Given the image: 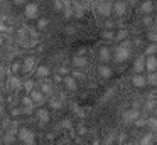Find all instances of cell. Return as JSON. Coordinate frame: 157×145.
I'll use <instances>...</instances> for the list:
<instances>
[{
    "instance_id": "obj_1",
    "label": "cell",
    "mask_w": 157,
    "mask_h": 145,
    "mask_svg": "<svg viewBox=\"0 0 157 145\" xmlns=\"http://www.w3.org/2000/svg\"><path fill=\"white\" fill-rule=\"evenodd\" d=\"M130 47H132V42L128 39L122 40L118 46L113 49V61L115 63H123L130 57Z\"/></svg>"
},
{
    "instance_id": "obj_2",
    "label": "cell",
    "mask_w": 157,
    "mask_h": 145,
    "mask_svg": "<svg viewBox=\"0 0 157 145\" xmlns=\"http://www.w3.org/2000/svg\"><path fill=\"white\" fill-rule=\"evenodd\" d=\"M24 15L27 17V19H37L39 15V7L36 2H27L24 5Z\"/></svg>"
},
{
    "instance_id": "obj_3",
    "label": "cell",
    "mask_w": 157,
    "mask_h": 145,
    "mask_svg": "<svg viewBox=\"0 0 157 145\" xmlns=\"http://www.w3.org/2000/svg\"><path fill=\"white\" fill-rule=\"evenodd\" d=\"M112 10H113V13H115V15H118V17L125 15V12H127V2H123V0H117V2L112 5Z\"/></svg>"
},
{
    "instance_id": "obj_4",
    "label": "cell",
    "mask_w": 157,
    "mask_h": 145,
    "mask_svg": "<svg viewBox=\"0 0 157 145\" xmlns=\"http://www.w3.org/2000/svg\"><path fill=\"white\" fill-rule=\"evenodd\" d=\"M96 12H98L100 15H103V17L112 15V3L110 2H100L98 5H96Z\"/></svg>"
},
{
    "instance_id": "obj_5",
    "label": "cell",
    "mask_w": 157,
    "mask_h": 145,
    "mask_svg": "<svg viewBox=\"0 0 157 145\" xmlns=\"http://www.w3.org/2000/svg\"><path fill=\"white\" fill-rule=\"evenodd\" d=\"M98 59L101 61L103 64L108 63V61L112 59V49H110V47H106V46H101L98 49Z\"/></svg>"
},
{
    "instance_id": "obj_6",
    "label": "cell",
    "mask_w": 157,
    "mask_h": 145,
    "mask_svg": "<svg viewBox=\"0 0 157 145\" xmlns=\"http://www.w3.org/2000/svg\"><path fill=\"white\" fill-rule=\"evenodd\" d=\"M139 116H140L139 110H135V108H132V110H127L125 113H123L122 120L125 121V123H133V121H135Z\"/></svg>"
},
{
    "instance_id": "obj_7",
    "label": "cell",
    "mask_w": 157,
    "mask_h": 145,
    "mask_svg": "<svg viewBox=\"0 0 157 145\" xmlns=\"http://www.w3.org/2000/svg\"><path fill=\"white\" fill-rule=\"evenodd\" d=\"M36 57H32V56H27L24 59V63H22V69L25 71V73H34L36 71Z\"/></svg>"
},
{
    "instance_id": "obj_8",
    "label": "cell",
    "mask_w": 157,
    "mask_h": 145,
    "mask_svg": "<svg viewBox=\"0 0 157 145\" xmlns=\"http://www.w3.org/2000/svg\"><path fill=\"white\" fill-rule=\"evenodd\" d=\"M145 71L147 73H155L157 71V57L155 56H145Z\"/></svg>"
},
{
    "instance_id": "obj_9",
    "label": "cell",
    "mask_w": 157,
    "mask_h": 145,
    "mask_svg": "<svg viewBox=\"0 0 157 145\" xmlns=\"http://www.w3.org/2000/svg\"><path fill=\"white\" fill-rule=\"evenodd\" d=\"M29 96H31V100H32V103H34V105H42L46 101V96L39 90H32L31 93H29Z\"/></svg>"
},
{
    "instance_id": "obj_10",
    "label": "cell",
    "mask_w": 157,
    "mask_h": 145,
    "mask_svg": "<svg viewBox=\"0 0 157 145\" xmlns=\"http://www.w3.org/2000/svg\"><path fill=\"white\" fill-rule=\"evenodd\" d=\"M133 71L139 73V74H142L144 71H145V56H140L133 61Z\"/></svg>"
},
{
    "instance_id": "obj_11",
    "label": "cell",
    "mask_w": 157,
    "mask_h": 145,
    "mask_svg": "<svg viewBox=\"0 0 157 145\" xmlns=\"http://www.w3.org/2000/svg\"><path fill=\"white\" fill-rule=\"evenodd\" d=\"M36 116L39 118V121H41V123H48L49 118H51V115H49V110H48V108H37V111H36Z\"/></svg>"
},
{
    "instance_id": "obj_12",
    "label": "cell",
    "mask_w": 157,
    "mask_h": 145,
    "mask_svg": "<svg viewBox=\"0 0 157 145\" xmlns=\"http://www.w3.org/2000/svg\"><path fill=\"white\" fill-rule=\"evenodd\" d=\"M132 84H133L135 88H145V86H147L145 76H144V74L135 73V74H133V78H132Z\"/></svg>"
},
{
    "instance_id": "obj_13",
    "label": "cell",
    "mask_w": 157,
    "mask_h": 145,
    "mask_svg": "<svg viewBox=\"0 0 157 145\" xmlns=\"http://www.w3.org/2000/svg\"><path fill=\"white\" fill-rule=\"evenodd\" d=\"M140 12H142L144 15H152V12H154V3L150 2V0L142 2V5H140Z\"/></svg>"
},
{
    "instance_id": "obj_14",
    "label": "cell",
    "mask_w": 157,
    "mask_h": 145,
    "mask_svg": "<svg viewBox=\"0 0 157 145\" xmlns=\"http://www.w3.org/2000/svg\"><path fill=\"white\" fill-rule=\"evenodd\" d=\"M64 86H66V90H69V91H76L78 90V83H76V79L75 78H71V76H64Z\"/></svg>"
},
{
    "instance_id": "obj_15",
    "label": "cell",
    "mask_w": 157,
    "mask_h": 145,
    "mask_svg": "<svg viewBox=\"0 0 157 145\" xmlns=\"http://www.w3.org/2000/svg\"><path fill=\"white\" fill-rule=\"evenodd\" d=\"M86 64H88V61H86L83 56L73 57V67H76V69H83V67H86Z\"/></svg>"
},
{
    "instance_id": "obj_16",
    "label": "cell",
    "mask_w": 157,
    "mask_h": 145,
    "mask_svg": "<svg viewBox=\"0 0 157 145\" xmlns=\"http://www.w3.org/2000/svg\"><path fill=\"white\" fill-rule=\"evenodd\" d=\"M98 73H100V76L101 78H112V67L110 66H106V64H100L98 66Z\"/></svg>"
},
{
    "instance_id": "obj_17",
    "label": "cell",
    "mask_w": 157,
    "mask_h": 145,
    "mask_svg": "<svg viewBox=\"0 0 157 145\" xmlns=\"http://www.w3.org/2000/svg\"><path fill=\"white\" fill-rule=\"evenodd\" d=\"M36 74H37L39 78H48L49 74H51V69H49L48 66H42L41 64V66L36 67Z\"/></svg>"
},
{
    "instance_id": "obj_18",
    "label": "cell",
    "mask_w": 157,
    "mask_h": 145,
    "mask_svg": "<svg viewBox=\"0 0 157 145\" xmlns=\"http://www.w3.org/2000/svg\"><path fill=\"white\" fill-rule=\"evenodd\" d=\"M145 83H147V86H157V71L155 73H147Z\"/></svg>"
},
{
    "instance_id": "obj_19",
    "label": "cell",
    "mask_w": 157,
    "mask_h": 145,
    "mask_svg": "<svg viewBox=\"0 0 157 145\" xmlns=\"http://www.w3.org/2000/svg\"><path fill=\"white\" fill-rule=\"evenodd\" d=\"M145 127L149 128V130L152 132V133H157V116H154V118H147Z\"/></svg>"
},
{
    "instance_id": "obj_20",
    "label": "cell",
    "mask_w": 157,
    "mask_h": 145,
    "mask_svg": "<svg viewBox=\"0 0 157 145\" xmlns=\"http://www.w3.org/2000/svg\"><path fill=\"white\" fill-rule=\"evenodd\" d=\"M15 138H17V135H15V132H14V130L7 132V133L4 135V142H5V145H12V143L15 142Z\"/></svg>"
},
{
    "instance_id": "obj_21",
    "label": "cell",
    "mask_w": 157,
    "mask_h": 145,
    "mask_svg": "<svg viewBox=\"0 0 157 145\" xmlns=\"http://www.w3.org/2000/svg\"><path fill=\"white\" fill-rule=\"evenodd\" d=\"M140 145H154V133L152 132L145 133L142 138H140Z\"/></svg>"
},
{
    "instance_id": "obj_22",
    "label": "cell",
    "mask_w": 157,
    "mask_h": 145,
    "mask_svg": "<svg viewBox=\"0 0 157 145\" xmlns=\"http://www.w3.org/2000/svg\"><path fill=\"white\" fill-rule=\"evenodd\" d=\"M39 91H41L44 96H52V86L49 83H42L41 88H39Z\"/></svg>"
},
{
    "instance_id": "obj_23",
    "label": "cell",
    "mask_w": 157,
    "mask_h": 145,
    "mask_svg": "<svg viewBox=\"0 0 157 145\" xmlns=\"http://www.w3.org/2000/svg\"><path fill=\"white\" fill-rule=\"evenodd\" d=\"M9 84H10L12 90H21V88H22V81L19 79L17 76H12L10 79H9Z\"/></svg>"
},
{
    "instance_id": "obj_24",
    "label": "cell",
    "mask_w": 157,
    "mask_h": 145,
    "mask_svg": "<svg viewBox=\"0 0 157 145\" xmlns=\"http://www.w3.org/2000/svg\"><path fill=\"white\" fill-rule=\"evenodd\" d=\"M22 88H24L27 93H31L32 90H36V81L34 79H27V81H22Z\"/></svg>"
},
{
    "instance_id": "obj_25",
    "label": "cell",
    "mask_w": 157,
    "mask_h": 145,
    "mask_svg": "<svg viewBox=\"0 0 157 145\" xmlns=\"http://www.w3.org/2000/svg\"><path fill=\"white\" fill-rule=\"evenodd\" d=\"M155 108H157V101L154 100L152 96H150L149 100L145 101V110H147V111H155Z\"/></svg>"
},
{
    "instance_id": "obj_26",
    "label": "cell",
    "mask_w": 157,
    "mask_h": 145,
    "mask_svg": "<svg viewBox=\"0 0 157 145\" xmlns=\"http://www.w3.org/2000/svg\"><path fill=\"white\" fill-rule=\"evenodd\" d=\"M155 54H157V44L150 42L149 46L145 47V56H155Z\"/></svg>"
},
{
    "instance_id": "obj_27",
    "label": "cell",
    "mask_w": 157,
    "mask_h": 145,
    "mask_svg": "<svg viewBox=\"0 0 157 145\" xmlns=\"http://www.w3.org/2000/svg\"><path fill=\"white\" fill-rule=\"evenodd\" d=\"M101 37H103V39H106V40H112V39H115V32H113L112 29H105L101 32Z\"/></svg>"
},
{
    "instance_id": "obj_28",
    "label": "cell",
    "mask_w": 157,
    "mask_h": 145,
    "mask_svg": "<svg viewBox=\"0 0 157 145\" xmlns=\"http://www.w3.org/2000/svg\"><path fill=\"white\" fill-rule=\"evenodd\" d=\"M127 37H128V32H127V29H120L118 34H115V39L120 40V42H122V40H125Z\"/></svg>"
},
{
    "instance_id": "obj_29",
    "label": "cell",
    "mask_w": 157,
    "mask_h": 145,
    "mask_svg": "<svg viewBox=\"0 0 157 145\" xmlns=\"http://www.w3.org/2000/svg\"><path fill=\"white\" fill-rule=\"evenodd\" d=\"M71 78H75V79H83V78H85V73H83L81 69H73L71 71Z\"/></svg>"
},
{
    "instance_id": "obj_30",
    "label": "cell",
    "mask_w": 157,
    "mask_h": 145,
    "mask_svg": "<svg viewBox=\"0 0 157 145\" xmlns=\"http://www.w3.org/2000/svg\"><path fill=\"white\" fill-rule=\"evenodd\" d=\"M49 106L51 108H61V101L59 100H56V98H52V96H49Z\"/></svg>"
},
{
    "instance_id": "obj_31",
    "label": "cell",
    "mask_w": 157,
    "mask_h": 145,
    "mask_svg": "<svg viewBox=\"0 0 157 145\" xmlns=\"http://www.w3.org/2000/svg\"><path fill=\"white\" fill-rule=\"evenodd\" d=\"M49 24V20L46 19V17H41V19H37V29L41 30V29H44L46 25Z\"/></svg>"
},
{
    "instance_id": "obj_32",
    "label": "cell",
    "mask_w": 157,
    "mask_h": 145,
    "mask_svg": "<svg viewBox=\"0 0 157 145\" xmlns=\"http://www.w3.org/2000/svg\"><path fill=\"white\" fill-rule=\"evenodd\" d=\"M152 22H154V17H152V15H145V17L142 19V24H144L145 27H152Z\"/></svg>"
},
{
    "instance_id": "obj_33",
    "label": "cell",
    "mask_w": 157,
    "mask_h": 145,
    "mask_svg": "<svg viewBox=\"0 0 157 145\" xmlns=\"http://www.w3.org/2000/svg\"><path fill=\"white\" fill-rule=\"evenodd\" d=\"M145 123H147V118H137L135 121H133V125H135L137 128H142V127H145Z\"/></svg>"
},
{
    "instance_id": "obj_34",
    "label": "cell",
    "mask_w": 157,
    "mask_h": 145,
    "mask_svg": "<svg viewBox=\"0 0 157 145\" xmlns=\"http://www.w3.org/2000/svg\"><path fill=\"white\" fill-rule=\"evenodd\" d=\"M147 37H149V40L152 44H157V30H150V32L147 34Z\"/></svg>"
},
{
    "instance_id": "obj_35",
    "label": "cell",
    "mask_w": 157,
    "mask_h": 145,
    "mask_svg": "<svg viewBox=\"0 0 157 145\" xmlns=\"http://www.w3.org/2000/svg\"><path fill=\"white\" fill-rule=\"evenodd\" d=\"M22 103H24V106H34V103H32V100H31V96H24L22 98Z\"/></svg>"
},
{
    "instance_id": "obj_36",
    "label": "cell",
    "mask_w": 157,
    "mask_h": 145,
    "mask_svg": "<svg viewBox=\"0 0 157 145\" xmlns=\"http://www.w3.org/2000/svg\"><path fill=\"white\" fill-rule=\"evenodd\" d=\"M21 111L24 115H32L34 113V106H24V108H21Z\"/></svg>"
},
{
    "instance_id": "obj_37",
    "label": "cell",
    "mask_w": 157,
    "mask_h": 145,
    "mask_svg": "<svg viewBox=\"0 0 157 145\" xmlns=\"http://www.w3.org/2000/svg\"><path fill=\"white\" fill-rule=\"evenodd\" d=\"M63 9H64L63 0H54V10H63Z\"/></svg>"
},
{
    "instance_id": "obj_38",
    "label": "cell",
    "mask_w": 157,
    "mask_h": 145,
    "mask_svg": "<svg viewBox=\"0 0 157 145\" xmlns=\"http://www.w3.org/2000/svg\"><path fill=\"white\" fill-rule=\"evenodd\" d=\"M63 10H64V17H66V19L73 17V9H71V7H64Z\"/></svg>"
},
{
    "instance_id": "obj_39",
    "label": "cell",
    "mask_w": 157,
    "mask_h": 145,
    "mask_svg": "<svg viewBox=\"0 0 157 145\" xmlns=\"http://www.w3.org/2000/svg\"><path fill=\"white\" fill-rule=\"evenodd\" d=\"M61 127L63 128H73V121L71 120H63L61 121Z\"/></svg>"
},
{
    "instance_id": "obj_40",
    "label": "cell",
    "mask_w": 157,
    "mask_h": 145,
    "mask_svg": "<svg viewBox=\"0 0 157 145\" xmlns=\"http://www.w3.org/2000/svg\"><path fill=\"white\" fill-rule=\"evenodd\" d=\"M10 115H12V116H19V115H22L21 108H12V110H10Z\"/></svg>"
},
{
    "instance_id": "obj_41",
    "label": "cell",
    "mask_w": 157,
    "mask_h": 145,
    "mask_svg": "<svg viewBox=\"0 0 157 145\" xmlns=\"http://www.w3.org/2000/svg\"><path fill=\"white\" fill-rule=\"evenodd\" d=\"M68 73H69V71H68V67H64V66H63V67H59V74H63V76H68Z\"/></svg>"
},
{
    "instance_id": "obj_42",
    "label": "cell",
    "mask_w": 157,
    "mask_h": 145,
    "mask_svg": "<svg viewBox=\"0 0 157 145\" xmlns=\"http://www.w3.org/2000/svg\"><path fill=\"white\" fill-rule=\"evenodd\" d=\"M19 69H21V64H19V63L12 64V71H14V73H15V71H19Z\"/></svg>"
},
{
    "instance_id": "obj_43",
    "label": "cell",
    "mask_w": 157,
    "mask_h": 145,
    "mask_svg": "<svg viewBox=\"0 0 157 145\" xmlns=\"http://www.w3.org/2000/svg\"><path fill=\"white\" fill-rule=\"evenodd\" d=\"M152 29H154V30H157V15L154 17V22H152Z\"/></svg>"
},
{
    "instance_id": "obj_44",
    "label": "cell",
    "mask_w": 157,
    "mask_h": 145,
    "mask_svg": "<svg viewBox=\"0 0 157 145\" xmlns=\"http://www.w3.org/2000/svg\"><path fill=\"white\" fill-rule=\"evenodd\" d=\"M5 30H7V27H5V25H4V22L0 20V32H5Z\"/></svg>"
},
{
    "instance_id": "obj_45",
    "label": "cell",
    "mask_w": 157,
    "mask_h": 145,
    "mask_svg": "<svg viewBox=\"0 0 157 145\" xmlns=\"http://www.w3.org/2000/svg\"><path fill=\"white\" fill-rule=\"evenodd\" d=\"M15 3H19V5H25L27 3V0H14Z\"/></svg>"
},
{
    "instance_id": "obj_46",
    "label": "cell",
    "mask_w": 157,
    "mask_h": 145,
    "mask_svg": "<svg viewBox=\"0 0 157 145\" xmlns=\"http://www.w3.org/2000/svg\"><path fill=\"white\" fill-rule=\"evenodd\" d=\"M105 27H106V29H113V22H110V20H108V22L105 24Z\"/></svg>"
},
{
    "instance_id": "obj_47",
    "label": "cell",
    "mask_w": 157,
    "mask_h": 145,
    "mask_svg": "<svg viewBox=\"0 0 157 145\" xmlns=\"http://www.w3.org/2000/svg\"><path fill=\"white\" fill-rule=\"evenodd\" d=\"M5 113V110H4V106H2V105H0V116H2V115Z\"/></svg>"
},
{
    "instance_id": "obj_48",
    "label": "cell",
    "mask_w": 157,
    "mask_h": 145,
    "mask_svg": "<svg viewBox=\"0 0 157 145\" xmlns=\"http://www.w3.org/2000/svg\"><path fill=\"white\" fill-rule=\"evenodd\" d=\"M91 145H101V143H100V140H93Z\"/></svg>"
},
{
    "instance_id": "obj_49",
    "label": "cell",
    "mask_w": 157,
    "mask_h": 145,
    "mask_svg": "<svg viewBox=\"0 0 157 145\" xmlns=\"http://www.w3.org/2000/svg\"><path fill=\"white\" fill-rule=\"evenodd\" d=\"M4 71H5V67H4V66H0V74H4Z\"/></svg>"
},
{
    "instance_id": "obj_50",
    "label": "cell",
    "mask_w": 157,
    "mask_h": 145,
    "mask_svg": "<svg viewBox=\"0 0 157 145\" xmlns=\"http://www.w3.org/2000/svg\"><path fill=\"white\" fill-rule=\"evenodd\" d=\"M154 143H157V133H154Z\"/></svg>"
},
{
    "instance_id": "obj_51",
    "label": "cell",
    "mask_w": 157,
    "mask_h": 145,
    "mask_svg": "<svg viewBox=\"0 0 157 145\" xmlns=\"http://www.w3.org/2000/svg\"><path fill=\"white\" fill-rule=\"evenodd\" d=\"M2 44H4V39H2V37H0V46H2Z\"/></svg>"
},
{
    "instance_id": "obj_52",
    "label": "cell",
    "mask_w": 157,
    "mask_h": 145,
    "mask_svg": "<svg viewBox=\"0 0 157 145\" xmlns=\"http://www.w3.org/2000/svg\"><path fill=\"white\" fill-rule=\"evenodd\" d=\"M154 10H157V5H154Z\"/></svg>"
},
{
    "instance_id": "obj_53",
    "label": "cell",
    "mask_w": 157,
    "mask_h": 145,
    "mask_svg": "<svg viewBox=\"0 0 157 145\" xmlns=\"http://www.w3.org/2000/svg\"><path fill=\"white\" fill-rule=\"evenodd\" d=\"M2 130H4V128H0V135H2Z\"/></svg>"
},
{
    "instance_id": "obj_54",
    "label": "cell",
    "mask_w": 157,
    "mask_h": 145,
    "mask_svg": "<svg viewBox=\"0 0 157 145\" xmlns=\"http://www.w3.org/2000/svg\"><path fill=\"white\" fill-rule=\"evenodd\" d=\"M125 145H133V143H130V142H128V143H125Z\"/></svg>"
},
{
    "instance_id": "obj_55",
    "label": "cell",
    "mask_w": 157,
    "mask_h": 145,
    "mask_svg": "<svg viewBox=\"0 0 157 145\" xmlns=\"http://www.w3.org/2000/svg\"><path fill=\"white\" fill-rule=\"evenodd\" d=\"M0 101H2V93H0Z\"/></svg>"
},
{
    "instance_id": "obj_56",
    "label": "cell",
    "mask_w": 157,
    "mask_h": 145,
    "mask_svg": "<svg viewBox=\"0 0 157 145\" xmlns=\"http://www.w3.org/2000/svg\"><path fill=\"white\" fill-rule=\"evenodd\" d=\"M155 113H157V108H155Z\"/></svg>"
},
{
    "instance_id": "obj_57",
    "label": "cell",
    "mask_w": 157,
    "mask_h": 145,
    "mask_svg": "<svg viewBox=\"0 0 157 145\" xmlns=\"http://www.w3.org/2000/svg\"><path fill=\"white\" fill-rule=\"evenodd\" d=\"M155 57H157V54H155Z\"/></svg>"
}]
</instances>
